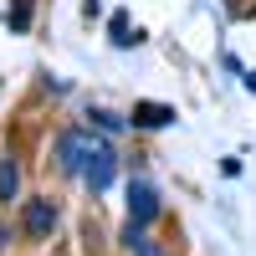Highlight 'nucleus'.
<instances>
[{
	"label": "nucleus",
	"instance_id": "f257e3e1",
	"mask_svg": "<svg viewBox=\"0 0 256 256\" xmlns=\"http://www.w3.org/2000/svg\"><path fill=\"white\" fill-rule=\"evenodd\" d=\"M98 148H102V134H98V128H62L56 144H52V159H56L62 174L82 180V169H88V159L98 154Z\"/></svg>",
	"mask_w": 256,
	"mask_h": 256
},
{
	"label": "nucleus",
	"instance_id": "f03ea898",
	"mask_svg": "<svg viewBox=\"0 0 256 256\" xmlns=\"http://www.w3.org/2000/svg\"><path fill=\"white\" fill-rule=\"evenodd\" d=\"M62 226V210L52 195H31L26 205H20V236L26 241H52V230Z\"/></svg>",
	"mask_w": 256,
	"mask_h": 256
},
{
	"label": "nucleus",
	"instance_id": "7ed1b4c3",
	"mask_svg": "<svg viewBox=\"0 0 256 256\" xmlns=\"http://www.w3.org/2000/svg\"><path fill=\"white\" fill-rule=\"evenodd\" d=\"M159 190L148 184V180H128V220L134 226H154L159 220Z\"/></svg>",
	"mask_w": 256,
	"mask_h": 256
},
{
	"label": "nucleus",
	"instance_id": "20e7f679",
	"mask_svg": "<svg viewBox=\"0 0 256 256\" xmlns=\"http://www.w3.org/2000/svg\"><path fill=\"white\" fill-rule=\"evenodd\" d=\"M113 180H118V154H113V144H102L88 159V169H82V184H88L92 195H102V190H113Z\"/></svg>",
	"mask_w": 256,
	"mask_h": 256
},
{
	"label": "nucleus",
	"instance_id": "39448f33",
	"mask_svg": "<svg viewBox=\"0 0 256 256\" xmlns=\"http://www.w3.org/2000/svg\"><path fill=\"white\" fill-rule=\"evenodd\" d=\"M134 128H169L174 123V108H169V102H134Z\"/></svg>",
	"mask_w": 256,
	"mask_h": 256
},
{
	"label": "nucleus",
	"instance_id": "423d86ee",
	"mask_svg": "<svg viewBox=\"0 0 256 256\" xmlns=\"http://www.w3.org/2000/svg\"><path fill=\"white\" fill-rule=\"evenodd\" d=\"M118 241H123V251H128V256H159V246H154V236H148V226H134V220H128Z\"/></svg>",
	"mask_w": 256,
	"mask_h": 256
},
{
	"label": "nucleus",
	"instance_id": "0eeeda50",
	"mask_svg": "<svg viewBox=\"0 0 256 256\" xmlns=\"http://www.w3.org/2000/svg\"><path fill=\"white\" fill-rule=\"evenodd\" d=\"M10 200H20V164L6 154L0 159V205H10Z\"/></svg>",
	"mask_w": 256,
	"mask_h": 256
},
{
	"label": "nucleus",
	"instance_id": "6e6552de",
	"mask_svg": "<svg viewBox=\"0 0 256 256\" xmlns=\"http://www.w3.org/2000/svg\"><path fill=\"white\" fill-rule=\"evenodd\" d=\"M88 118H92L88 128H98V134H123V128H128V118H118V113H108V108H92Z\"/></svg>",
	"mask_w": 256,
	"mask_h": 256
},
{
	"label": "nucleus",
	"instance_id": "1a4fd4ad",
	"mask_svg": "<svg viewBox=\"0 0 256 256\" xmlns=\"http://www.w3.org/2000/svg\"><path fill=\"white\" fill-rule=\"evenodd\" d=\"M31 26V0H16V10H10V31H26Z\"/></svg>",
	"mask_w": 256,
	"mask_h": 256
},
{
	"label": "nucleus",
	"instance_id": "9d476101",
	"mask_svg": "<svg viewBox=\"0 0 256 256\" xmlns=\"http://www.w3.org/2000/svg\"><path fill=\"white\" fill-rule=\"evenodd\" d=\"M113 41H118V46H134V41H138V36H128V16L123 10L113 16Z\"/></svg>",
	"mask_w": 256,
	"mask_h": 256
},
{
	"label": "nucleus",
	"instance_id": "9b49d317",
	"mask_svg": "<svg viewBox=\"0 0 256 256\" xmlns=\"http://www.w3.org/2000/svg\"><path fill=\"white\" fill-rule=\"evenodd\" d=\"M6 246H10V230H6V226H0V251H6Z\"/></svg>",
	"mask_w": 256,
	"mask_h": 256
}]
</instances>
